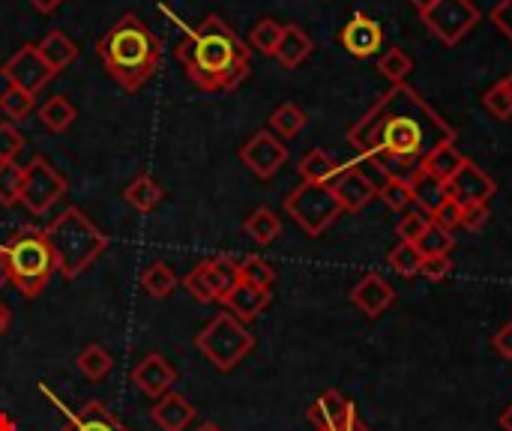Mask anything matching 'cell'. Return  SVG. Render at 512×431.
<instances>
[{"label":"cell","mask_w":512,"mask_h":431,"mask_svg":"<svg viewBox=\"0 0 512 431\" xmlns=\"http://www.w3.org/2000/svg\"><path fill=\"white\" fill-rule=\"evenodd\" d=\"M441 141H456V129L405 81L393 84L348 132V144L360 156L381 162L393 180L408 186Z\"/></svg>","instance_id":"cell-1"},{"label":"cell","mask_w":512,"mask_h":431,"mask_svg":"<svg viewBox=\"0 0 512 431\" xmlns=\"http://www.w3.org/2000/svg\"><path fill=\"white\" fill-rule=\"evenodd\" d=\"M177 57L186 78L210 93L234 90L252 72V48L219 15H207L198 27L183 24Z\"/></svg>","instance_id":"cell-2"},{"label":"cell","mask_w":512,"mask_h":431,"mask_svg":"<svg viewBox=\"0 0 512 431\" xmlns=\"http://www.w3.org/2000/svg\"><path fill=\"white\" fill-rule=\"evenodd\" d=\"M96 54L111 81L126 93H135L156 75L162 63V39L135 12H126L96 42Z\"/></svg>","instance_id":"cell-3"},{"label":"cell","mask_w":512,"mask_h":431,"mask_svg":"<svg viewBox=\"0 0 512 431\" xmlns=\"http://www.w3.org/2000/svg\"><path fill=\"white\" fill-rule=\"evenodd\" d=\"M42 234L54 252L57 273L66 282L78 279L90 264H96V258L105 255L111 243L108 234L96 228V222H90V216L81 207H69L60 216H54L48 228H42Z\"/></svg>","instance_id":"cell-4"},{"label":"cell","mask_w":512,"mask_h":431,"mask_svg":"<svg viewBox=\"0 0 512 431\" xmlns=\"http://www.w3.org/2000/svg\"><path fill=\"white\" fill-rule=\"evenodd\" d=\"M6 255H9V270H12V285L18 288V294L24 300H36L48 288L51 276L57 273L54 252H51L42 228L18 231L6 243Z\"/></svg>","instance_id":"cell-5"},{"label":"cell","mask_w":512,"mask_h":431,"mask_svg":"<svg viewBox=\"0 0 512 431\" xmlns=\"http://www.w3.org/2000/svg\"><path fill=\"white\" fill-rule=\"evenodd\" d=\"M198 351L207 357L210 366H216L219 372H231L237 369L255 348V336L246 330V324H240L234 315L219 312L198 336H195Z\"/></svg>","instance_id":"cell-6"},{"label":"cell","mask_w":512,"mask_h":431,"mask_svg":"<svg viewBox=\"0 0 512 431\" xmlns=\"http://www.w3.org/2000/svg\"><path fill=\"white\" fill-rule=\"evenodd\" d=\"M285 213L309 234L321 237L345 210L333 192L330 183H300L288 198H285Z\"/></svg>","instance_id":"cell-7"},{"label":"cell","mask_w":512,"mask_h":431,"mask_svg":"<svg viewBox=\"0 0 512 431\" xmlns=\"http://www.w3.org/2000/svg\"><path fill=\"white\" fill-rule=\"evenodd\" d=\"M63 195H66V180H63V174H60L45 156H33V159L24 165L18 204H24L33 216H45Z\"/></svg>","instance_id":"cell-8"},{"label":"cell","mask_w":512,"mask_h":431,"mask_svg":"<svg viewBox=\"0 0 512 431\" xmlns=\"http://www.w3.org/2000/svg\"><path fill=\"white\" fill-rule=\"evenodd\" d=\"M240 282V261L219 255L210 261H201L192 273L183 276V288L198 303H222V297Z\"/></svg>","instance_id":"cell-9"},{"label":"cell","mask_w":512,"mask_h":431,"mask_svg":"<svg viewBox=\"0 0 512 431\" xmlns=\"http://www.w3.org/2000/svg\"><path fill=\"white\" fill-rule=\"evenodd\" d=\"M480 15L483 12L471 0H438L423 12V21L444 45H459L477 27Z\"/></svg>","instance_id":"cell-10"},{"label":"cell","mask_w":512,"mask_h":431,"mask_svg":"<svg viewBox=\"0 0 512 431\" xmlns=\"http://www.w3.org/2000/svg\"><path fill=\"white\" fill-rule=\"evenodd\" d=\"M0 75H3L12 87L24 90V93H30V96H36V93L54 78V72H51L48 63L42 60L36 42H24L12 57L3 63Z\"/></svg>","instance_id":"cell-11"},{"label":"cell","mask_w":512,"mask_h":431,"mask_svg":"<svg viewBox=\"0 0 512 431\" xmlns=\"http://www.w3.org/2000/svg\"><path fill=\"white\" fill-rule=\"evenodd\" d=\"M240 162L261 180L276 177V171L288 162V144L273 135L270 129L255 132L243 147H240Z\"/></svg>","instance_id":"cell-12"},{"label":"cell","mask_w":512,"mask_h":431,"mask_svg":"<svg viewBox=\"0 0 512 431\" xmlns=\"http://www.w3.org/2000/svg\"><path fill=\"white\" fill-rule=\"evenodd\" d=\"M495 192H498V183L480 165H474L471 159H465L459 174L447 183V195L462 207L465 204H486Z\"/></svg>","instance_id":"cell-13"},{"label":"cell","mask_w":512,"mask_h":431,"mask_svg":"<svg viewBox=\"0 0 512 431\" xmlns=\"http://www.w3.org/2000/svg\"><path fill=\"white\" fill-rule=\"evenodd\" d=\"M132 384L138 393H144L147 399H162L165 393H171V387L177 384V369L162 357V354H147L135 369H132Z\"/></svg>","instance_id":"cell-14"},{"label":"cell","mask_w":512,"mask_h":431,"mask_svg":"<svg viewBox=\"0 0 512 431\" xmlns=\"http://www.w3.org/2000/svg\"><path fill=\"white\" fill-rule=\"evenodd\" d=\"M309 420L315 423V431H354V426H357V411H354V405L342 393L327 390L309 408Z\"/></svg>","instance_id":"cell-15"},{"label":"cell","mask_w":512,"mask_h":431,"mask_svg":"<svg viewBox=\"0 0 512 431\" xmlns=\"http://www.w3.org/2000/svg\"><path fill=\"white\" fill-rule=\"evenodd\" d=\"M396 300V291L381 273H366L354 288H351V303L366 315V318H381Z\"/></svg>","instance_id":"cell-16"},{"label":"cell","mask_w":512,"mask_h":431,"mask_svg":"<svg viewBox=\"0 0 512 431\" xmlns=\"http://www.w3.org/2000/svg\"><path fill=\"white\" fill-rule=\"evenodd\" d=\"M339 42L348 48V54L354 57H372L378 54V48L384 45V30L375 18L357 12L339 33Z\"/></svg>","instance_id":"cell-17"},{"label":"cell","mask_w":512,"mask_h":431,"mask_svg":"<svg viewBox=\"0 0 512 431\" xmlns=\"http://www.w3.org/2000/svg\"><path fill=\"white\" fill-rule=\"evenodd\" d=\"M273 294L267 288H255L249 282H237L225 297H222V306L228 309V315H234L240 324H252L255 318H261V312L270 306Z\"/></svg>","instance_id":"cell-18"},{"label":"cell","mask_w":512,"mask_h":431,"mask_svg":"<svg viewBox=\"0 0 512 431\" xmlns=\"http://www.w3.org/2000/svg\"><path fill=\"white\" fill-rule=\"evenodd\" d=\"M333 186V192H336V198H339V204H342V210H348V213H357V210H363L378 192L372 189V183L354 168V165H342V171H339V177L330 183Z\"/></svg>","instance_id":"cell-19"},{"label":"cell","mask_w":512,"mask_h":431,"mask_svg":"<svg viewBox=\"0 0 512 431\" xmlns=\"http://www.w3.org/2000/svg\"><path fill=\"white\" fill-rule=\"evenodd\" d=\"M195 420V405L180 393H165L153 405V423L162 431H183Z\"/></svg>","instance_id":"cell-20"},{"label":"cell","mask_w":512,"mask_h":431,"mask_svg":"<svg viewBox=\"0 0 512 431\" xmlns=\"http://www.w3.org/2000/svg\"><path fill=\"white\" fill-rule=\"evenodd\" d=\"M63 414H66V426L60 431H129L120 420H114V414L102 402H87L75 414L63 408Z\"/></svg>","instance_id":"cell-21"},{"label":"cell","mask_w":512,"mask_h":431,"mask_svg":"<svg viewBox=\"0 0 512 431\" xmlns=\"http://www.w3.org/2000/svg\"><path fill=\"white\" fill-rule=\"evenodd\" d=\"M36 48H39L42 60L48 63V69H51L54 75H60L66 66H72L75 57H78V45H75L66 33H60V30L45 33V36L36 42Z\"/></svg>","instance_id":"cell-22"},{"label":"cell","mask_w":512,"mask_h":431,"mask_svg":"<svg viewBox=\"0 0 512 431\" xmlns=\"http://www.w3.org/2000/svg\"><path fill=\"white\" fill-rule=\"evenodd\" d=\"M312 48H315V42H312V36L303 27L285 24L282 39H279V48H276V57H279V63L285 69H297L312 54Z\"/></svg>","instance_id":"cell-23"},{"label":"cell","mask_w":512,"mask_h":431,"mask_svg":"<svg viewBox=\"0 0 512 431\" xmlns=\"http://www.w3.org/2000/svg\"><path fill=\"white\" fill-rule=\"evenodd\" d=\"M462 165H465V156L459 153L456 141H441V144L423 159V171L432 174V177H438V180H444V183H450V180L459 174Z\"/></svg>","instance_id":"cell-24"},{"label":"cell","mask_w":512,"mask_h":431,"mask_svg":"<svg viewBox=\"0 0 512 431\" xmlns=\"http://www.w3.org/2000/svg\"><path fill=\"white\" fill-rule=\"evenodd\" d=\"M75 120H78V108H75L72 99L63 96V93H57V96H51L48 102L39 105V123H42L48 132H54V135L66 132Z\"/></svg>","instance_id":"cell-25"},{"label":"cell","mask_w":512,"mask_h":431,"mask_svg":"<svg viewBox=\"0 0 512 431\" xmlns=\"http://www.w3.org/2000/svg\"><path fill=\"white\" fill-rule=\"evenodd\" d=\"M162 198H165V189H162L150 174H138V177L123 189V201H126L129 207H135L138 213L156 210V207L162 204Z\"/></svg>","instance_id":"cell-26"},{"label":"cell","mask_w":512,"mask_h":431,"mask_svg":"<svg viewBox=\"0 0 512 431\" xmlns=\"http://www.w3.org/2000/svg\"><path fill=\"white\" fill-rule=\"evenodd\" d=\"M411 195H414V207L423 210L429 219H432V213L450 198V195H447V183L438 180V177H432V174H426V171L411 183Z\"/></svg>","instance_id":"cell-27"},{"label":"cell","mask_w":512,"mask_h":431,"mask_svg":"<svg viewBox=\"0 0 512 431\" xmlns=\"http://www.w3.org/2000/svg\"><path fill=\"white\" fill-rule=\"evenodd\" d=\"M300 177H303V183H333L336 177H339V171H342V165L330 156V153H324V150H309L303 159H300Z\"/></svg>","instance_id":"cell-28"},{"label":"cell","mask_w":512,"mask_h":431,"mask_svg":"<svg viewBox=\"0 0 512 431\" xmlns=\"http://www.w3.org/2000/svg\"><path fill=\"white\" fill-rule=\"evenodd\" d=\"M243 228H246V234H249L258 246H270V243H276V237L282 234V222H279V216H276L270 207L252 210L249 219L243 222Z\"/></svg>","instance_id":"cell-29"},{"label":"cell","mask_w":512,"mask_h":431,"mask_svg":"<svg viewBox=\"0 0 512 431\" xmlns=\"http://www.w3.org/2000/svg\"><path fill=\"white\" fill-rule=\"evenodd\" d=\"M306 129V111L294 102H282L273 114H270V132L279 135L282 141L297 138Z\"/></svg>","instance_id":"cell-30"},{"label":"cell","mask_w":512,"mask_h":431,"mask_svg":"<svg viewBox=\"0 0 512 431\" xmlns=\"http://www.w3.org/2000/svg\"><path fill=\"white\" fill-rule=\"evenodd\" d=\"M141 288H144V294H150V297H156V300H165V297H171V291L177 288V273H174L168 264L156 261V264H150V267L141 273Z\"/></svg>","instance_id":"cell-31"},{"label":"cell","mask_w":512,"mask_h":431,"mask_svg":"<svg viewBox=\"0 0 512 431\" xmlns=\"http://www.w3.org/2000/svg\"><path fill=\"white\" fill-rule=\"evenodd\" d=\"M78 372L87 378V381H102L108 378V372L114 369V357L102 348V345H87L81 354H78Z\"/></svg>","instance_id":"cell-32"},{"label":"cell","mask_w":512,"mask_h":431,"mask_svg":"<svg viewBox=\"0 0 512 431\" xmlns=\"http://www.w3.org/2000/svg\"><path fill=\"white\" fill-rule=\"evenodd\" d=\"M282 30L285 24H279L276 18H261L252 33H249V45L267 57H276V48H279V39H282Z\"/></svg>","instance_id":"cell-33"},{"label":"cell","mask_w":512,"mask_h":431,"mask_svg":"<svg viewBox=\"0 0 512 431\" xmlns=\"http://www.w3.org/2000/svg\"><path fill=\"white\" fill-rule=\"evenodd\" d=\"M417 249L423 252V258H429V255H450L456 249V237H453V231L441 228L438 222H429L426 231L417 240Z\"/></svg>","instance_id":"cell-34"},{"label":"cell","mask_w":512,"mask_h":431,"mask_svg":"<svg viewBox=\"0 0 512 431\" xmlns=\"http://www.w3.org/2000/svg\"><path fill=\"white\" fill-rule=\"evenodd\" d=\"M240 279L255 285V288H267L270 291L276 285V270L270 267V261L258 258V255H249V258L240 261Z\"/></svg>","instance_id":"cell-35"},{"label":"cell","mask_w":512,"mask_h":431,"mask_svg":"<svg viewBox=\"0 0 512 431\" xmlns=\"http://www.w3.org/2000/svg\"><path fill=\"white\" fill-rule=\"evenodd\" d=\"M33 108H36V96L18 90V87H12V84L0 90V111H3L9 120H24Z\"/></svg>","instance_id":"cell-36"},{"label":"cell","mask_w":512,"mask_h":431,"mask_svg":"<svg viewBox=\"0 0 512 431\" xmlns=\"http://www.w3.org/2000/svg\"><path fill=\"white\" fill-rule=\"evenodd\" d=\"M21 177H24V165H18V162H0V207H15L18 204Z\"/></svg>","instance_id":"cell-37"},{"label":"cell","mask_w":512,"mask_h":431,"mask_svg":"<svg viewBox=\"0 0 512 431\" xmlns=\"http://www.w3.org/2000/svg\"><path fill=\"white\" fill-rule=\"evenodd\" d=\"M411 69H414V60H411L402 48H396V45L378 60V72H381L387 81H393V84H402V81L408 78Z\"/></svg>","instance_id":"cell-38"},{"label":"cell","mask_w":512,"mask_h":431,"mask_svg":"<svg viewBox=\"0 0 512 431\" xmlns=\"http://www.w3.org/2000/svg\"><path fill=\"white\" fill-rule=\"evenodd\" d=\"M390 267L399 273V276H417L420 273V264H423V252L417 249V243H399L393 252H390Z\"/></svg>","instance_id":"cell-39"},{"label":"cell","mask_w":512,"mask_h":431,"mask_svg":"<svg viewBox=\"0 0 512 431\" xmlns=\"http://www.w3.org/2000/svg\"><path fill=\"white\" fill-rule=\"evenodd\" d=\"M378 195H381L384 204H387L390 210H396V213H408V210L414 207V195H411V186H408V183L390 180Z\"/></svg>","instance_id":"cell-40"},{"label":"cell","mask_w":512,"mask_h":431,"mask_svg":"<svg viewBox=\"0 0 512 431\" xmlns=\"http://www.w3.org/2000/svg\"><path fill=\"white\" fill-rule=\"evenodd\" d=\"M429 222H432V219H429L423 210H417V207H414V210H408V213L402 216L399 228H396V231H399V240H402V243H417Z\"/></svg>","instance_id":"cell-41"},{"label":"cell","mask_w":512,"mask_h":431,"mask_svg":"<svg viewBox=\"0 0 512 431\" xmlns=\"http://www.w3.org/2000/svg\"><path fill=\"white\" fill-rule=\"evenodd\" d=\"M483 105H486L498 120H510L512 117V96L507 93V87H504V84L489 87V90H486V96H483Z\"/></svg>","instance_id":"cell-42"},{"label":"cell","mask_w":512,"mask_h":431,"mask_svg":"<svg viewBox=\"0 0 512 431\" xmlns=\"http://www.w3.org/2000/svg\"><path fill=\"white\" fill-rule=\"evenodd\" d=\"M24 150V135L12 123H0V162H15Z\"/></svg>","instance_id":"cell-43"},{"label":"cell","mask_w":512,"mask_h":431,"mask_svg":"<svg viewBox=\"0 0 512 431\" xmlns=\"http://www.w3.org/2000/svg\"><path fill=\"white\" fill-rule=\"evenodd\" d=\"M369 183H372V189L375 192H381L393 177L387 174V168H381V162H375V159H369V156H357V162H351Z\"/></svg>","instance_id":"cell-44"},{"label":"cell","mask_w":512,"mask_h":431,"mask_svg":"<svg viewBox=\"0 0 512 431\" xmlns=\"http://www.w3.org/2000/svg\"><path fill=\"white\" fill-rule=\"evenodd\" d=\"M492 213H489V204H465L462 207V225L465 231H483L489 225Z\"/></svg>","instance_id":"cell-45"},{"label":"cell","mask_w":512,"mask_h":431,"mask_svg":"<svg viewBox=\"0 0 512 431\" xmlns=\"http://www.w3.org/2000/svg\"><path fill=\"white\" fill-rule=\"evenodd\" d=\"M420 273L432 282H441L453 273V261H450V255H429V258H423Z\"/></svg>","instance_id":"cell-46"},{"label":"cell","mask_w":512,"mask_h":431,"mask_svg":"<svg viewBox=\"0 0 512 431\" xmlns=\"http://www.w3.org/2000/svg\"><path fill=\"white\" fill-rule=\"evenodd\" d=\"M432 222H438V225L447 228V231L459 228V225H462V204H456L453 198H447V201L432 213Z\"/></svg>","instance_id":"cell-47"},{"label":"cell","mask_w":512,"mask_h":431,"mask_svg":"<svg viewBox=\"0 0 512 431\" xmlns=\"http://www.w3.org/2000/svg\"><path fill=\"white\" fill-rule=\"evenodd\" d=\"M492 21L501 27V33L512 42V0H501V3L492 9Z\"/></svg>","instance_id":"cell-48"},{"label":"cell","mask_w":512,"mask_h":431,"mask_svg":"<svg viewBox=\"0 0 512 431\" xmlns=\"http://www.w3.org/2000/svg\"><path fill=\"white\" fill-rule=\"evenodd\" d=\"M492 345H495V351L504 357V360H510L512 363V321L510 324H504L498 333H495V339H492Z\"/></svg>","instance_id":"cell-49"},{"label":"cell","mask_w":512,"mask_h":431,"mask_svg":"<svg viewBox=\"0 0 512 431\" xmlns=\"http://www.w3.org/2000/svg\"><path fill=\"white\" fill-rule=\"evenodd\" d=\"M3 285H12V270H9L6 246H0V288H3Z\"/></svg>","instance_id":"cell-50"},{"label":"cell","mask_w":512,"mask_h":431,"mask_svg":"<svg viewBox=\"0 0 512 431\" xmlns=\"http://www.w3.org/2000/svg\"><path fill=\"white\" fill-rule=\"evenodd\" d=\"M30 3H33V6H36L39 12H45V15H48V12L60 9V6H63L66 0H30Z\"/></svg>","instance_id":"cell-51"},{"label":"cell","mask_w":512,"mask_h":431,"mask_svg":"<svg viewBox=\"0 0 512 431\" xmlns=\"http://www.w3.org/2000/svg\"><path fill=\"white\" fill-rule=\"evenodd\" d=\"M408 3H411V6H414V9H417L420 15H423V12H426V9H432V6H435L438 0H408Z\"/></svg>","instance_id":"cell-52"},{"label":"cell","mask_w":512,"mask_h":431,"mask_svg":"<svg viewBox=\"0 0 512 431\" xmlns=\"http://www.w3.org/2000/svg\"><path fill=\"white\" fill-rule=\"evenodd\" d=\"M6 330H9V309L0 303V336H3Z\"/></svg>","instance_id":"cell-53"},{"label":"cell","mask_w":512,"mask_h":431,"mask_svg":"<svg viewBox=\"0 0 512 431\" xmlns=\"http://www.w3.org/2000/svg\"><path fill=\"white\" fill-rule=\"evenodd\" d=\"M501 429L512 431V402H510V405H507V411L501 414Z\"/></svg>","instance_id":"cell-54"},{"label":"cell","mask_w":512,"mask_h":431,"mask_svg":"<svg viewBox=\"0 0 512 431\" xmlns=\"http://www.w3.org/2000/svg\"><path fill=\"white\" fill-rule=\"evenodd\" d=\"M501 84L507 87V93H510V96H512V72H510V75H507V78H504V81H501Z\"/></svg>","instance_id":"cell-55"},{"label":"cell","mask_w":512,"mask_h":431,"mask_svg":"<svg viewBox=\"0 0 512 431\" xmlns=\"http://www.w3.org/2000/svg\"><path fill=\"white\" fill-rule=\"evenodd\" d=\"M198 431H222V429H219L216 423H204V426H201V429H198Z\"/></svg>","instance_id":"cell-56"},{"label":"cell","mask_w":512,"mask_h":431,"mask_svg":"<svg viewBox=\"0 0 512 431\" xmlns=\"http://www.w3.org/2000/svg\"><path fill=\"white\" fill-rule=\"evenodd\" d=\"M354 431H372V429H366V426H363V423L357 420V426H354Z\"/></svg>","instance_id":"cell-57"}]
</instances>
